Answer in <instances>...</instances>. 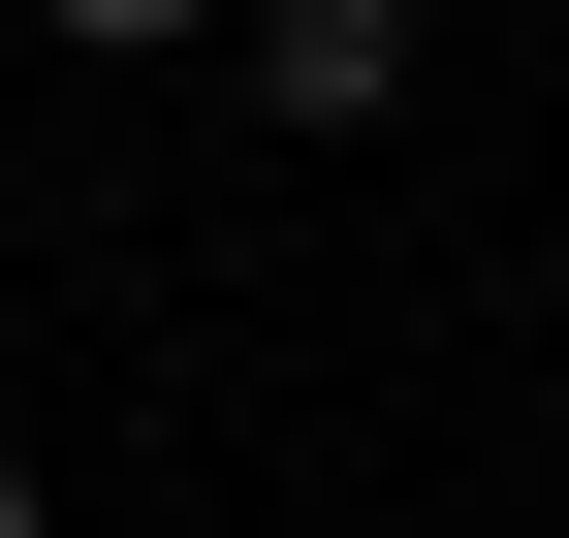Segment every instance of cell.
Here are the masks:
<instances>
[{
  "label": "cell",
  "instance_id": "6da1fadb",
  "mask_svg": "<svg viewBox=\"0 0 569 538\" xmlns=\"http://www.w3.org/2000/svg\"><path fill=\"white\" fill-rule=\"evenodd\" d=\"M190 63H253V127H380L411 96V0H222Z\"/></svg>",
  "mask_w": 569,
  "mask_h": 538
},
{
  "label": "cell",
  "instance_id": "7a4b0ae2",
  "mask_svg": "<svg viewBox=\"0 0 569 538\" xmlns=\"http://www.w3.org/2000/svg\"><path fill=\"white\" fill-rule=\"evenodd\" d=\"M32 32H63V63H190L222 0H32Z\"/></svg>",
  "mask_w": 569,
  "mask_h": 538
},
{
  "label": "cell",
  "instance_id": "3957f363",
  "mask_svg": "<svg viewBox=\"0 0 569 538\" xmlns=\"http://www.w3.org/2000/svg\"><path fill=\"white\" fill-rule=\"evenodd\" d=\"M0 538H32V444H0Z\"/></svg>",
  "mask_w": 569,
  "mask_h": 538
}]
</instances>
